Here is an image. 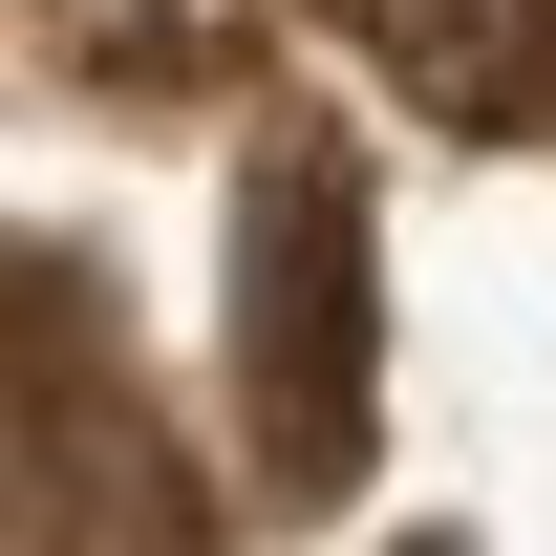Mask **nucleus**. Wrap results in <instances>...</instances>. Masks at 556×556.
<instances>
[{
  "instance_id": "1",
  "label": "nucleus",
  "mask_w": 556,
  "mask_h": 556,
  "mask_svg": "<svg viewBox=\"0 0 556 556\" xmlns=\"http://www.w3.org/2000/svg\"><path fill=\"white\" fill-rule=\"evenodd\" d=\"M257 407H278V450L300 471H343L364 450V407H386V257H364V193L343 172H300V193L257 214Z\"/></svg>"
},
{
  "instance_id": "2",
  "label": "nucleus",
  "mask_w": 556,
  "mask_h": 556,
  "mask_svg": "<svg viewBox=\"0 0 556 556\" xmlns=\"http://www.w3.org/2000/svg\"><path fill=\"white\" fill-rule=\"evenodd\" d=\"M364 43L428 108H471V129H535L556 108V0H364Z\"/></svg>"
}]
</instances>
